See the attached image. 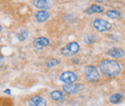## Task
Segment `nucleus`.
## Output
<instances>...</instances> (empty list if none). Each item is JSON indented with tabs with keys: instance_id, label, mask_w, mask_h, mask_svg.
I'll return each instance as SVG.
<instances>
[{
	"instance_id": "nucleus-5",
	"label": "nucleus",
	"mask_w": 125,
	"mask_h": 106,
	"mask_svg": "<svg viewBox=\"0 0 125 106\" xmlns=\"http://www.w3.org/2000/svg\"><path fill=\"white\" fill-rule=\"evenodd\" d=\"M78 76L73 71H64L60 75V80L64 84H73L76 82Z\"/></svg>"
},
{
	"instance_id": "nucleus-10",
	"label": "nucleus",
	"mask_w": 125,
	"mask_h": 106,
	"mask_svg": "<svg viewBox=\"0 0 125 106\" xmlns=\"http://www.w3.org/2000/svg\"><path fill=\"white\" fill-rule=\"evenodd\" d=\"M49 13L47 11H44V10H41V11H38L36 14H35V17L36 19L39 21V22H44L46 21L47 19L49 18Z\"/></svg>"
},
{
	"instance_id": "nucleus-11",
	"label": "nucleus",
	"mask_w": 125,
	"mask_h": 106,
	"mask_svg": "<svg viewBox=\"0 0 125 106\" xmlns=\"http://www.w3.org/2000/svg\"><path fill=\"white\" fill-rule=\"evenodd\" d=\"M104 11V8L100 5H96V4H93L90 7H88L86 9V13L87 14H100Z\"/></svg>"
},
{
	"instance_id": "nucleus-3",
	"label": "nucleus",
	"mask_w": 125,
	"mask_h": 106,
	"mask_svg": "<svg viewBox=\"0 0 125 106\" xmlns=\"http://www.w3.org/2000/svg\"><path fill=\"white\" fill-rule=\"evenodd\" d=\"M93 25L95 28V30H97L98 32H106V31H109L112 29V24L109 21H107L103 18L94 19Z\"/></svg>"
},
{
	"instance_id": "nucleus-1",
	"label": "nucleus",
	"mask_w": 125,
	"mask_h": 106,
	"mask_svg": "<svg viewBox=\"0 0 125 106\" xmlns=\"http://www.w3.org/2000/svg\"><path fill=\"white\" fill-rule=\"evenodd\" d=\"M99 70L107 77H115L121 72L122 66L117 61L106 59L99 63Z\"/></svg>"
},
{
	"instance_id": "nucleus-4",
	"label": "nucleus",
	"mask_w": 125,
	"mask_h": 106,
	"mask_svg": "<svg viewBox=\"0 0 125 106\" xmlns=\"http://www.w3.org/2000/svg\"><path fill=\"white\" fill-rule=\"evenodd\" d=\"M79 50H80V46L77 43L72 42L63 46L61 51H62V54L64 56H73L76 53H78Z\"/></svg>"
},
{
	"instance_id": "nucleus-21",
	"label": "nucleus",
	"mask_w": 125,
	"mask_h": 106,
	"mask_svg": "<svg viewBox=\"0 0 125 106\" xmlns=\"http://www.w3.org/2000/svg\"><path fill=\"white\" fill-rule=\"evenodd\" d=\"M108 1H110V0H108Z\"/></svg>"
},
{
	"instance_id": "nucleus-2",
	"label": "nucleus",
	"mask_w": 125,
	"mask_h": 106,
	"mask_svg": "<svg viewBox=\"0 0 125 106\" xmlns=\"http://www.w3.org/2000/svg\"><path fill=\"white\" fill-rule=\"evenodd\" d=\"M85 75L89 82H96L100 78L97 69L94 66H88L85 68Z\"/></svg>"
},
{
	"instance_id": "nucleus-6",
	"label": "nucleus",
	"mask_w": 125,
	"mask_h": 106,
	"mask_svg": "<svg viewBox=\"0 0 125 106\" xmlns=\"http://www.w3.org/2000/svg\"><path fill=\"white\" fill-rule=\"evenodd\" d=\"M82 89H83V85H81V84H74V83L73 84H65L62 87L63 92H65L66 94H77Z\"/></svg>"
},
{
	"instance_id": "nucleus-16",
	"label": "nucleus",
	"mask_w": 125,
	"mask_h": 106,
	"mask_svg": "<svg viewBox=\"0 0 125 106\" xmlns=\"http://www.w3.org/2000/svg\"><path fill=\"white\" fill-rule=\"evenodd\" d=\"M59 64H60V61L58 60V59L52 58V59H49L46 62V67L47 68H53V67H56Z\"/></svg>"
},
{
	"instance_id": "nucleus-18",
	"label": "nucleus",
	"mask_w": 125,
	"mask_h": 106,
	"mask_svg": "<svg viewBox=\"0 0 125 106\" xmlns=\"http://www.w3.org/2000/svg\"><path fill=\"white\" fill-rule=\"evenodd\" d=\"M4 62H5V58H4V56H2V55L0 54V67H2V66L4 65Z\"/></svg>"
},
{
	"instance_id": "nucleus-9",
	"label": "nucleus",
	"mask_w": 125,
	"mask_h": 106,
	"mask_svg": "<svg viewBox=\"0 0 125 106\" xmlns=\"http://www.w3.org/2000/svg\"><path fill=\"white\" fill-rule=\"evenodd\" d=\"M34 47L37 48V49H42L44 47L49 46L50 42L47 38H44V37H40V38H37L35 41H34Z\"/></svg>"
},
{
	"instance_id": "nucleus-15",
	"label": "nucleus",
	"mask_w": 125,
	"mask_h": 106,
	"mask_svg": "<svg viewBox=\"0 0 125 106\" xmlns=\"http://www.w3.org/2000/svg\"><path fill=\"white\" fill-rule=\"evenodd\" d=\"M121 99H122V94H113V95L110 97L111 102H112V103H115V104L119 103V102L121 101Z\"/></svg>"
},
{
	"instance_id": "nucleus-20",
	"label": "nucleus",
	"mask_w": 125,
	"mask_h": 106,
	"mask_svg": "<svg viewBox=\"0 0 125 106\" xmlns=\"http://www.w3.org/2000/svg\"><path fill=\"white\" fill-rule=\"evenodd\" d=\"M2 31V26H1V24H0V32Z\"/></svg>"
},
{
	"instance_id": "nucleus-7",
	"label": "nucleus",
	"mask_w": 125,
	"mask_h": 106,
	"mask_svg": "<svg viewBox=\"0 0 125 106\" xmlns=\"http://www.w3.org/2000/svg\"><path fill=\"white\" fill-rule=\"evenodd\" d=\"M34 5L38 9L45 11L53 6V0H34Z\"/></svg>"
},
{
	"instance_id": "nucleus-17",
	"label": "nucleus",
	"mask_w": 125,
	"mask_h": 106,
	"mask_svg": "<svg viewBox=\"0 0 125 106\" xmlns=\"http://www.w3.org/2000/svg\"><path fill=\"white\" fill-rule=\"evenodd\" d=\"M28 35H29V33H28L27 31H23V32H21L20 34H18L17 39H18L19 41L23 42V41H25V40L28 38Z\"/></svg>"
},
{
	"instance_id": "nucleus-19",
	"label": "nucleus",
	"mask_w": 125,
	"mask_h": 106,
	"mask_svg": "<svg viewBox=\"0 0 125 106\" xmlns=\"http://www.w3.org/2000/svg\"><path fill=\"white\" fill-rule=\"evenodd\" d=\"M5 94H11V91H10V90H7V91H5Z\"/></svg>"
},
{
	"instance_id": "nucleus-12",
	"label": "nucleus",
	"mask_w": 125,
	"mask_h": 106,
	"mask_svg": "<svg viewBox=\"0 0 125 106\" xmlns=\"http://www.w3.org/2000/svg\"><path fill=\"white\" fill-rule=\"evenodd\" d=\"M109 54L113 57V58L119 59V58H121V57H123V56H124V51H123V49H121V48L115 47V48L110 49Z\"/></svg>"
},
{
	"instance_id": "nucleus-8",
	"label": "nucleus",
	"mask_w": 125,
	"mask_h": 106,
	"mask_svg": "<svg viewBox=\"0 0 125 106\" xmlns=\"http://www.w3.org/2000/svg\"><path fill=\"white\" fill-rule=\"evenodd\" d=\"M28 106H46V100L41 95H35L29 99Z\"/></svg>"
},
{
	"instance_id": "nucleus-13",
	"label": "nucleus",
	"mask_w": 125,
	"mask_h": 106,
	"mask_svg": "<svg viewBox=\"0 0 125 106\" xmlns=\"http://www.w3.org/2000/svg\"><path fill=\"white\" fill-rule=\"evenodd\" d=\"M50 96L55 101H62L64 99V94L61 91H53L51 92Z\"/></svg>"
},
{
	"instance_id": "nucleus-14",
	"label": "nucleus",
	"mask_w": 125,
	"mask_h": 106,
	"mask_svg": "<svg viewBox=\"0 0 125 106\" xmlns=\"http://www.w3.org/2000/svg\"><path fill=\"white\" fill-rule=\"evenodd\" d=\"M106 15H108L109 17H111V18H115V19L121 17V13L119 11H117V10H110V11H107Z\"/></svg>"
}]
</instances>
